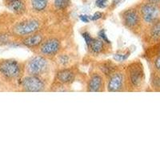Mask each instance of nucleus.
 <instances>
[{"label":"nucleus","mask_w":160,"mask_h":160,"mask_svg":"<svg viewBox=\"0 0 160 160\" xmlns=\"http://www.w3.org/2000/svg\"><path fill=\"white\" fill-rule=\"evenodd\" d=\"M146 2H149V3L154 4V5H158L159 4L160 0H146Z\"/></svg>","instance_id":"c85d7f7f"},{"label":"nucleus","mask_w":160,"mask_h":160,"mask_svg":"<svg viewBox=\"0 0 160 160\" xmlns=\"http://www.w3.org/2000/svg\"><path fill=\"white\" fill-rule=\"evenodd\" d=\"M122 22L126 28L136 35H142L144 29L142 18L137 8H129L121 14Z\"/></svg>","instance_id":"f03ea898"},{"label":"nucleus","mask_w":160,"mask_h":160,"mask_svg":"<svg viewBox=\"0 0 160 160\" xmlns=\"http://www.w3.org/2000/svg\"><path fill=\"white\" fill-rule=\"evenodd\" d=\"M56 62L62 68H67L71 62V57L68 54H61L57 57Z\"/></svg>","instance_id":"6ab92c4d"},{"label":"nucleus","mask_w":160,"mask_h":160,"mask_svg":"<svg viewBox=\"0 0 160 160\" xmlns=\"http://www.w3.org/2000/svg\"><path fill=\"white\" fill-rule=\"evenodd\" d=\"M96 6L98 8H105L108 6V0H96Z\"/></svg>","instance_id":"a878e982"},{"label":"nucleus","mask_w":160,"mask_h":160,"mask_svg":"<svg viewBox=\"0 0 160 160\" xmlns=\"http://www.w3.org/2000/svg\"><path fill=\"white\" fill-rule=\"evenodd\" d=\"M142 35L143 37L144 42L149 47L160 42V18L154 23L145 27Z\"/></svg>","instance_id":"9d476101"},{"label":"nucleus","mask_w":160,"mask_h":160,"mask_svg":"<svg viewBox=\"0 0 160 160\" xmlns=\"http://www.w3.org/2000/svg\"><path fill=\"white\" fill-rule=\"evenodd\" d=\"M7 7L11 11H12L14 14L18 15H23L26 12V5L25 2L22 0H15L12 2L7 3Z\"/></svg>","instance_id":"2eb2a0df"},{"label":"nucleus","mask_w":160,"mask_h":160,"mask_svg":"<svg viewBox=\"0 0 160 160\" xmlns=\"http://www.w3.org/2000/svg\"><path fill=\"white\" fill-rule=\"evenodd\" d=\"M20 87L25 92H42L45 91L46 83L40 76L28 75L21 79Z\"/></svg>","instance_id":"0eeeda50"},{"label":"nucleus","mask_w":160,"mask_h":160,"mask_svg":"<svg viewBox=\"0 0 160 160\" xmlns=\"http://www.w3.org/2000/svg\"><path fill=\"white\" fill-rule=\"evenodd\" d=\"M138 10L144 28L154 23L160 18V10L158 5H154L145 2L140 4Z\"/></svg>","instance_id":"39448f33"},{"label":"nucleus","mask_w":160,"mask_h":160,"mask_svg":"<svg viewBox=\"0 0 160 160\" xmlns=\"http://www.w3.org/2000/svg\"><path fill=\"white\" fill-rule=\"evenodd\" d=\"M54 5L58 10H65L70 5V0H55Z\"/></svg>","instance_id":"4be33fe9"},{"label":"nucleus","mask_w":160,"mask_h":160,"mask_svg":"<svg viewBox=\"0 0 160 160\" xmlns=\"http://www.w3.org/2000/svg\"><path fill=\"white\" fill-rule=\"evenodd\" d=\"M126 81L131 91H138L142 89L145 82V73L142 63L134 61L130 63L126 70Z\"/></svg>","instance_id":"f257e3e1"},{"label":"nucleus","mask_w":160,"mask_h":160,"mask_svg":"<svg viewBox=\"0 0 160 160\" xmlns=\"http://www.w3.org/2000/svg\"><path fill=\"white\" fill-rule=\"evenodd\" d=\"M124 1H125V0H113L112 4L114 6H117V5H118V4L121 3V2H124Z\"/></svg>","instance_id":"c756f323"},{"label":"nucleus","mask_w":160,"mask_h":160,"mask_svg":"<svg viewBox=\"0 0 160 160\" xmlns=\"http://www.w3.org/2000/svg\"><path fill=\"white\" fill-rule=\"evenodd\" d=\"M102 14L101 12H95L92 16H91V20H92V21H96V20L102 18Z\"/></svg>","instance_id":"cd10ccee"},{"label":"nucleus","mask_w":160,"mask_h":160,"mask_svg":"<svg viewBox=\"0 0 160 160\" xmlns=\"http://www.w3.org/2000/svg\"><path fill=\"white\" fill-rule=\"evenodd\" d=\"M43 41V35L37 31L28 36L24 37L22 40V45L28 48H38Z\"/></svg>","instance_id":"ddd939ff"},{"label":"nucleus","mask_w":160,"mask_h":160,"mask_svg":"<svg viewBox=\"0 0 160 160\" xmlns=\"http://www.w3.org/2000/svg\"><path fill=\"white\" fill-rule=\"evenodd\" d=\"M31 8L36 12H42L47 9L48 0H31Z\"/></svg>","instance_id":"dca6fc26"},{"label":"nucleus","mask_w":160,"mask_h":160,"mask_svg":"<svg viewBox=\"0 0 160 160\" xmlns=\"http://www.w3.org/2000/svg\"><path fill=\"white\" fill-rule=\"evenodd\" d=\"M61 49V42L58 38H50L44 40L38 47L39 54L47 58H52L58 55Z\"/></svg>","instance_id":"1a4fd4ad"},{"label":"nucleus","mask_w":160,"mask_h":160,"mask_svg":"<svg viewBox=\"0 0 160 160\" xmlns=\"http://www.w3.org/2000/svg\"><path fill=\"white\" fill-rule=\"evenodd\" d=\"M22 66L16 60H0V75L5 80L19 79L22 76Z\"/></svg>","instance_id":"7ed1b4c3"},{"label":"nucleus","mask_w":160,"mask_h":160,"mask_svg":"<svg viewBox=\"0 0 160 160\" xmlns=\"http://www.w3.org/2000/svg\"><path fill=\"white\" fill-rule=\"evenodd\" d=\"M40 22L36 19H25L17 22L11 29L13 35L18 37H26L38 31Z\"/></svg>","instance_id":"423d86ee"},{"label":"nucleus","mask_w":160,"mask_h":160,"mask_svg":"<svg viewBox=\"0 0 160 160\" xmlns=\"http://www.w3.org/2000/svg\"><path fill=\"white\" fill-rule=\"evenodd\" d=\"M105 43L100 38H94L91 43L88 46L89 51L93 55H100L105 51Z\"/></svg>","instance_id":"4468645a"},{"label":"nucleus","mask_w":160,"mask_h":160,"mask_svg":"<svg viewBox=\"0 0 160 160\" xmlns=\"http://www.w3.org/2000/svg\"><path fill=\"white\" fill-rule=\"evenodd\" d=\"M99 70L102 71V73L104 75H107L109 77L112 73L116 71V68H115V65L110 62H102L99 65Z\"/></svg>","instance_id":"f3484780"},{"label":"nucleus","mask_w":160,"mask_h":160,"mask_svg":"<svg viewBox=\"0 0 160 160\" xmlns=\"http://www.w3.org/2000/svg\"><path fill=\"white\" fill-rule=\"evenodd\" d=\"M151 85L154 91L160 92V73L151 71Z\"/></svg>","instance_id":"a211bd4d"},{"label":"nucleus","mask_w":160,"mask_h":160,"mask_svg":"<svg viewBox=\"0 0 160 160\" xmlns=\"http://www.w3.org/2000/svg\"><path fill=\"white\" fill-rule=\"evenodd\" d=\"M151 71L160 73V55H155L150 58Z\"/></svg>","instance_id":"aec40b11"},{"label":"nucleus","mask_w":160,"mask_h":160,"mask_svg":"<svg viewBox=\"0 0 160 160\" xmlns=\"http://www.w3.org/2000/svg\"><path fill=\"white\" fill-rule=\"evenodd\" d=\"M155 55H160V42L150 46V49L148 51V56L151 58Z\"/></svg>","instance_id":"412c9836"},{"label":"nucleus","mask_w":160,"mask_h":160,"mask_svg":"<svg viewBox=\"0 0 160 160\" xmlns=\"http://www.w3.org/2000/svg\"><path fill=\"white\" fill-rule=\"evenodd\" d=\"M98 38H101V39H102L104 42H106V43L111 44V41L108 39V36H107V34H106L105 30H101V31L98 32Z\"/></svg>","instance_id":"b1692460"},{"label":"nucleus","mask_w":160,"mask_h":160,"mask_svg":"<svg viewBox=\"0 0 160 160\" xmlns=\"http://www.w3.org/2000/svg\"><path fill=\"white\" fill-rule=\"evenodd\" d=\"M79 18L82 22H85V23H87V22H89L90 21H91V16H89V15H81L79 16Z\"/></svg>","instance_id":"bb28decb"},{"label":"nucleus","mask_w":160,"mask_h":160,"mask_svg":"<svg viewBox=\"0 0 160 160\" xmlns=\"http://www.w3.org/2000/svg\"><path fill=\"white\" fill-rule=\"evenodd\" d=\"M82 37H83L84 40H85L86 44H87V45H88V46H89L90 44L91 43V42H92V40H93V38H92V37L90 35L89 33H88V32L82 33Z\"/></svg>","instance_id":"393cba45"},{"label":"nucleus","mask_w":160,"mask_h":160,"mask_svg":"<svg viewBox=\"0 0 160 160\" xmlns=\"http://www.w3.org/2000/svg\"><path fill=\"white\" fill-rule=\"evenodd\" d=\"M25 70L28 75L41 77L49 70V62L48 58L41 55L33 57L28 62Z\"/></svg>","instance_id":"20e7f679"},{"label":"nucleus","mask_w":160,"mask_h":160,"mask_svg":"<svg viewBox=\"0 0 160 160\" xmlns=\"http://www.w3.org/2000/svg\"><path fill=\"white\" fill-rule=\"evenodd\" d=\"M104 91V78L99 73H94L90 77L88 82V91L100 92Z\"/></svg>","instance_id":"9b49d317"},{"label":"nucleus","mask_w":160,"mask_h":160,"mask_svg":"<svg viewBox=\"0 0 160 160\" xmlns=\"http://www.w3.org/2000/svg\"><path fill=\"white\" fill-rule=\"evenodd\" d=\"M158 8H159V10H160V2H159V4H158Z\"/></svg>","instance_id":"2f4dec72"},{"label":"nucleus","mask_w":160,"mask_h":160,"mask_svg":"<svg viewBox=\"0 0 160 160\" xmlns=\"http://www.w3.org/2000/svg\"><path fill=\"white\" fill-rule=\"evenodd\" d=\"M128 56H129V53L128 54H115L114 55V59L117 62H123L124 60L128 58Z\"/></svg>","instance_id":"5701e85b"},{"label":"nucleus","mask_w":160,"mask_h":160,"mask_svg":"<svg viewBox=\"0 0 160 160\" xmlns=\"http://www.w3.org/2000/svg\"><path fill=\"white\" fill-rule=\"evenodd\" d=\"M12 1H15V0H4V2H5V3H9V2H12Z\"/></svg>","instance_id":"7c9ffc66"},{"label":"nucleus","mask_w":160,"mask_h":160,"mask_svg":"<svg viewBox=\"0 0 160 160\" xmlns=\"http://www.w3.org/2000/svg\"><path fill=\"white\" fill-rule=\"evenodd\" d=\"M127 85L126 75L123 71H115L108 77L107 88L109 92H121Z\"/></svg>","instance_id":"6e6552de"},{"label":"nucleus","mask_w":160,"mask_h":160,"mask_svg":"<svg viewBox=\"0 0 160 160\" xmlns=\"http://www.w3.org/2000/svg\"><path fill=\"white\" fill-rule=\"evenodd\" d=\"M56 82L62 85H69L75 79V73L70 68H62L56 73L55 75Z\"/></svg>","instance_id":"f8f14e48"}]
</instances>
